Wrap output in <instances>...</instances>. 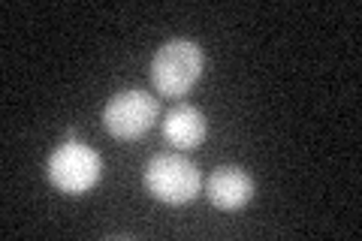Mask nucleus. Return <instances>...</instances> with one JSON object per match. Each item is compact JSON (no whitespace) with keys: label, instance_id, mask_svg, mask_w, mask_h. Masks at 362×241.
<instances>
[{"label":"nucleus","instance_id":"nucleus-4","mask_svg":"<svg viewBox=\"0 0 362 241\" xmlns=\"http://www.w3.org/2000/svg\"><path fill=\"white\" fill-rule=\"evenodd\" d=\"M160 114V102L154 94L139 88L118 90L115 97L106 102L103 109V127L115 136V139H139L157 124Z\"/></svg>","mask_w":362,"mask_h":241},{"label":"nucleus","instance_id":"nucleus-6","mask_svg":"<svg viewBox=\"0 0 362 241\" xmlns=\"http://www.w3.org/2000/svg\"><path fill=\"white\" fill-rule=\"evenodd\" d=\"M163 136H166L169 145H175V148H181V151H187V148H197L209 136V121H206V114H202L197 106H187V102H181V106L166 112V118H163Z\"/></svg>","mask_w":362,"mask_h":241},{"label":"nucleus","instance_id":"nucleus-2","mask_svg":"<svg viewBox=\"0 0 362 241\" xmlns=\"http://www.w3.org/2000/svg\"><path fill=\"white\" fill-rule=\"evenodd\" d=\"M103 172V160L85 142L66 139L52 151L49 157V181L66 196H82V193L94 190Z\"/></svg>","mask_w":362,"mask_h":241},{"label":"nucleus","instance_id":"nucleus-5","mask_svg":"<svg viewBox=\"0 0 362 241\" xmlns=\"http://www.w3.org/2000/svg\"><path fill=\"white\" fill-rule=\"evenodd\" d=\"M206 193L221 211H239L254 199L257 184L239 166H218L206 181Z\"/></svg>","mask_w":362,"mask_h":241},{"label":"nucleus","instance_id":"nucleus-1","mask_svg":"<svg viewBox=\"0 0 362 241\" xmlns=\"http://www.w3.org/2000/svg\"><path fill=\"white\" fill-rule=\"evenodd\" d=\"M206 70V54L194 40H169L151 57V85L160 97H185Z\"/></svg>","mask_w":362,"mask_h":241},{"label":"nucleus","instance_id":"nucleus-3","mask_svg":"<svg viewBox=\"0 0 362 241\" xmlns=\"http://www.w3.org/2000/svg\"><path fill=\"white\" fill-rule=\"evenodd\" d=\"M145 187L166 205H185L202 190L199 169L181 154H157L145 166Z\"/></svg>","mask_w":362,"mask_h":241}]
</instances>
